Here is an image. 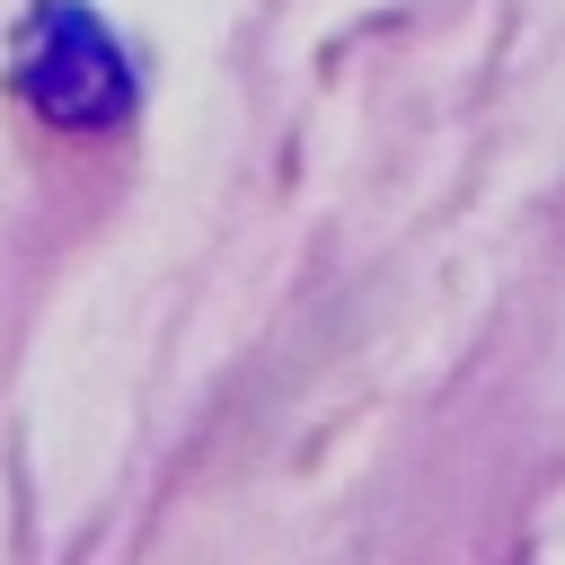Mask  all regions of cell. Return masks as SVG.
Segmentation results:
<instances>
[{
	"instance_id": "cell-1",
	"label": "cell",
	"mask_w": 565,
	"mask_h": 565,
	"mask_svg": "<svg viewBox=\"0 0 565 565\" xmlns=\"http://www.w3.org/2000/svg\"><path fill=\"white\" fill-rule=\"evenodd\" d=\"M9 88L53 132H115L132 115V53L88 0H35L9 35Z\"/></svg>"
}]
</instances>
